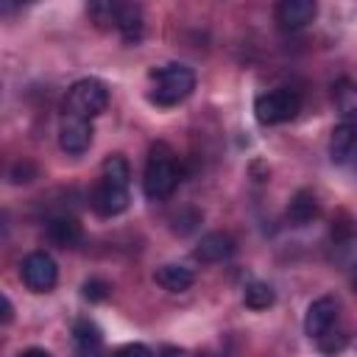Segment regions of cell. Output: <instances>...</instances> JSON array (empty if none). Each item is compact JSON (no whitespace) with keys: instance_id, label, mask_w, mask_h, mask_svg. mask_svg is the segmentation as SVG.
Masks as SVG:
<instances>
[{"instance_id":"cell-1","label":"cell","mask_w":357,"mask_h":357,"mask_svg":"<svg viewBox=\"0 0 357 357\" xmlns=\"http://www.w3.org/2000/svg\"><path fill=\"white\" fill-rule=\"evenodd\" d=\"M178 184V165H176V153L167 142H153L145 159V170H142V192L151 201H162L167 198Z\"/></svg>"},{"instance_id":"cell-2","label":"cell","mask_w":357,"mask_h":357,"mask_svg":"<svg viewBox=\"0 0 357 357\" xmlns=\"http://www.w3.org/2000/svg\"><path fill=\"white\" fill-rule=\"evenodd\" d=\"M151 81H153V89L148 98L156 106H176L184 98H190V92L195 89V73L187 64H176V61L151 70Z\"/></svg>"},{"instance_id":"cell-3","label":"cell","mask_w":357,"mask_h":357,"mask_svg":"<svg viewBox=\"0 0 357 357\" xmlns=\"http://www.w3.org/2000/svg\"><path fill=\"white\" fill-rule=\"evenodd\" d=\"M109 106V86L100 78H81L67 89L64 98V112L78 114L84 120L98 117Z\"/></svg>"},{"instance_id":"cell-4","label":"cell","mask_w":357,"mask_h":357,"mask_svg":"<svg viewBox=\"0 0 357 357\" xmlns=\"http://www.w3.org/2000/svg\"><path fill=\"white\" fill-rule=\"evenodd\" d=\"M301 112V95L296 89H271L254 100V117L262 126H279Z\"/></svg>"},{"instance_id":"cell-5","label":"cell","mask_w":357,"mask_h":357,"mask_svg":"<svg viewBox=\"0 0 357 357\" xmlns=\"http://www.w3.org/2000/svg\"><path fill=\"white\" fill-rule=\"evenodd\" d=\"M20 279L25 282L28 290L33 293H47L56 287L59 282V265L50 254L45 251H31L22 262H20Z\"/></svg>"},{"instance_id":"cell-6","label":"cell","mask_w":357,"mask_h":357,"mask_svg":"<svg viewBox=\"0 0 357 357\" xmlns=\"http://www.w3.org/2000/svg\"><path fill=\"white\" fill-rule=\"evenodd\" d=\"M59 145H61L64 153L81 156L92 145V123L78 117V114L64 112L61 120H59Z\"/></svg>"},{"instance_id":"cell-7","label":"cell","mask_w":357,"mask_h":357,"mask_svg":"<svg viewBox=\"0 0 357 357\" xmlns=\"http://www.w3.org/2000/svg\"><path fill=\"white\" fill-rule=\"evenodd\" d=\"M340 324V301L335 296H318L310 307H307V315H304V332L315 340L321 337L326 329L337 326Z\"/></svg>"},{"instance_id":"cell-8","label":"cell","mask_w":357,"mask_h":357,"mask_svg":"<svg viewBox=\"0 0 357 357\" xmlns=\"http://www.w3.org/2000/svg\"><path fill=\"white\" fill-rule=\"evenodd\" d=\"M89 204L100 218H117L120 212L128 209V187H120V184H112V181L100 178L92 187Z\"/></svg>"},{"instance_id":"cell-9","label":"cell","mask_w":357,"mask_h":357,"mask_svg":"<svg viewBox=\"0 0 357 357\" xmlns=\"http://www.w3.org/2000/svg\"><path fill=\"white\" fill-rule=\"evenodd\" d=\"M318 14V6L312 0H282L276 6V22L282 31H298L310 25Z\"/></svg>"},{"instance_id":"cell-10","label":"cell","mask_w":357,"mask_h":357,"mask_svg":"<svg viewBox=\"0 0 357 357\" xmlns=\"http://www.w3.org/2000/svg\"><path fill=\"white\" fill-rule=\"evenodd\" d=\"M234 248L237 245H234V237L231 234H226V231H209V234L201 237V243L195 245L192 257L201 259V262H223V259H229L234 254Z\"/></svg>"},{"instance_id":"cell-11","label":"cell","mask_w":357,"mask_h":357,"mask_svg":"<svg viewBox=\"0 0 357 357\" xmlns=\"http://www.w3.org/2000/svg\"><path fill=\"white\" fill-rule=\"evenodd\" d=\"M73 343H75L78 357H98L100 349H103V332L95 321L78 318L73 324Z\"/></svg>"},{"instance_id":"cell-12","label":"cell","mask_w":357,"mask_h":357,"mask_svg":"<svg viewBox=\"0 0 357 357\" xmlns=\"http://www.w3.org/2000/svg\"><path fill=\"white\" fill-rule=\"evenodd\" d=\"M354 151H357V128L337 123L332 128V137H329V159L335 165H346L354 156Z\"/></svg>"},{"instance_id":"cell-13","label":"cell","mask_w":357,"mask_h":357,"mask_svg":"<svg viewBox=\"0 0 357 357\" xmlns=\"http://www.w3.org/2000/svg\"><path fill=\"white\" fill-rule=\"evenodd\" d=\"M47 240L56 243L59 248H73L81 243V223L73 215H56L47 220Z\"/></svg>"},{"instance_id":"cell-14","label":"cell","mask_w":357,"mask_h":357,"mask_svg":"<svg viewBox=\"0 0 357 357\" xmlns=\"http://www.w3.org/2000/svg\"><path fill=\"white\" fill-rule=\"evenodd\" d=\"M153 282H156L159 287L170 290V293H184V290L192 287L195 273H192L190 268H184V265L167 262V265H159V268L153 271Z\"/></svg>"},{"instance_id":"cell-15","label":"cell","mask_w":357,"mask_h":357,"mask_svg":"<svg viewBox=\"0 0 357 357\" xmlns=\"http://www.w3.org/2000/svg\"><path fill=\"white\" fill-rule=\"evenodd\" d=\"M335 109L340 114V123L357 128V84L349 78H340L335 84Z\"/></svg>"},{"instance_id":"cell-16","label":"cell","mask_w":357,"mask_h":357,"mask_svg":"<svg viewBox=\"0 0 357 357\" xmlns=\"http://www.w3.org/2000/svg\"><path fill=\"white\" fill-rule=\"evenodd\" d=\"M315 215H318V201H315V195H312L310 190H298V192L290 198V204H287V220H290L293 226H307V223L315 220Z\"/></svg>"},{"instance_id":"cell-17","label":"cell","mask_w":357,"mask_h":357,"mask_svg":"<svg viewBox=\"0 0 357 357\" xmlns=\"http://www.w3.org/2000/svg\"><path fill=\"white\" fill-rule=\"evenodd\" d=\"M117 31L123 33L126 42H139L145 22H142V8L134 3H123L120 6V20H117Z\"/></svg>"},{"instance_id":"cell-18","label":"cell","mask_w":357,"mask_h":357,"mask_svg":"<svg viewBox=\"0 0 357 357\" xmlns=\"http://www.w3.org/2000/svg\"><path fill=\"white\" fill-rule=\"evenodd\" d=\"M100 178H106L112 184H120V187H128V178H131L128 159L123 153H109L100 165Z\"/></svg>"},{"instance_id":"cell-19","label":"cell","mask_w":357,"mask_h":357,"mask_svg":"<svg viewBox=\"0 0 357 357\" xmlns=\"http://www.w3.org/2000/svg\"><path fill=\"white\" fill-rule=\"evenodd\" d=\"M120 6L123 3H112V0H95L86 6V14L92 17L95 25L100 28H114L117 31V20H120Z\"/></svg>"},{"instance_id":"cell-20","label":"cell","mask_w":357,"mask_h":357,"mask_svg":"<svg viewBox=\"0 0 357 357\" xmlns=\"http://www.w3.org/2000/svg\"><path fill=\"white\" fill-rule=\"evenodd\" d=\"M273 301H276V293H273V287L265 284V282H251V284L245 287V293H243V304H245L248 310H268Z\"/></svg>"},{"instance_id":"cell-21","label":"cell","mask_w":357,"mask_h":357,"mask_svg":"<svg viewBox=\"0 0 357 357\" xmlns=\"http://www.w3.org/2000/svg\"><path fill=\"white\" fill-rule=\"evenodd\" d=\"M315 346L324 351V354H329V357H335V354H340L346 346H349V332L337 324V326H332V329H326L321 337H315Z\"/></svg>"},{"instance_id":"cell-22","label":"cell","mask_w":357,"mask_h":357,"mask_svg":"<svg viewBox=\"0 0 357 357\" xmlns=\"http://www.w3.org/2000/svg\"><path fill=\"white\" fill-rule=\"evenodd\" d=\"M36 176H39V167H36L31 159H17V162L11 165V170H8L11 184H28V181H33Z\"/></svg>"},{"instance_id":"cell-23","label":"cell","mask_w":357,"mask_h":357,"mask_svg":"<svg viewBox=\"0 0 357 357\" xmlns=\"http://www.w3.org/2000/svg\"><path fill=\"white\" fill-rule=\"evenodd\" d=\"M109 293H112V284L103 282V279H86V282L81 284V296H84L86 301H106Z\"/></svg>"},{"instance_id":"cell-24","label":"cell","mask_w":357,"mask_h":357,"mask_svg":"<svg viewBox=\"0 0 357 357\" xmlns=\"http://www.w3.org/2000/svg\"><path fill=\"white\" fill-rule=\"evenodd\" d=\"M114 357H153V351L145 343H126L114 351Z\"/></svg>"},{"instance_id":"cell-25","label":"cell","mask_w":357,"mask_h":357,"mask_svg":"<svg viewBox=\"0 0 357 357\" xmlns=\"http://www.w3.org/2000/svg\"><path fill=\"white\" fill-rule=\"evenodd\" d=\"M11 318H14V307H11L8 296H3V324H11Z\"/></svg>"},{"instance_id":"cell-26","label":"cell","mask_w":357,"mask_h":357,"mask_svg":"<svg viewBox=\"0 0 357 357\" xmlns=\"http://www.w3.org/2000/svg\"><path fill=\"white\" fill-rule=\"evenodd\" d=\"M20 357H50V354H47L45 349H36V346H33V349H25Z\"/></svg>"},{"instance_id":"cell-27","label":"cell","mask_w":357,"mask_h":357,"mask_svg":"<svg viewBox=\"0 0 357 357\" xmlns=\"http://www.w3.org/2000/svg\"><path fill=\"white\" fill-rule=\"evenodd\" d=\"M195 357H220V354H215V351H198Z\"/></svg>"},{"instance_id":"cell-28","label":"cell","mask_w":357,"mask_h":357,"mask_svg":"<svg viewBox=\"0 0 357 357\" xmlns=\"http://www.w3.org/2000/svg\"><path fill=\"white\" fill-rule=\"evenodd\" d=\"M351 282H354V287H357V271H354V279H351Z\"/></svg>"}]
</instances>
